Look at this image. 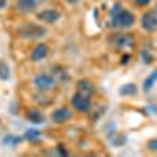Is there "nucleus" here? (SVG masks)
Instances as JSON below:
<instances>
[{
    "instance_id": "0eeeda50",
    "label": "nucleus",
    "mask_w": 157,
    "mask_h": 157,
    "mask_svg": "<svg viewBox=\"0 0 157 157\" xmlns=\"http://www.w3.org/2000/svg\"><path fill=\"white\" fill-rule=\"evenodd\" d=\"M60 17H61L60 11H57L54 8H47V10H43L38 13V19L46 22V24H55Z\"/></svg>"
},
{
    "instance_id": "dca6fc26",
    "label": "nucleus",
    "mask_w": 157,
    "mask_h": 157,
    "mask_svg": "<svg viewBox=\"0 0 157 157\" xmlns=\"http://www.w3.org/2000/svg\"><path fill=\"white\" fill-rule=\"evenodd\" d=\"M24 137H25V140L35 143V141H38L39 138H41V132H39V130H36V129H29V130H25Z\"/></svg>"
},
{
    "instance_id": "4468645a",
    "label": "nucleus",
    "mask_w": 157,
    "mask_h": 157,
    "mask_svg": "<svg viewBox=\"0 0 157 157\" xmlns=\"http://www.w3.org/2000/svg\"><path fill=\"white\" fill-rule=\"evenodd\" d=\"M10 66H8V63L5 60H0V80H10Z\"/></svg>"
},
{
    "instance_id": "7ed1b4c3",
    "label": "nucleus",
    "mask_w": 157,
    "mask_h": 157,
    "mask_svg": "<svg viewBox=\"0 0 157 157\" xmlns=\"http://www.w3.org/2000/svg\"><path fill=\"white\" fill-rule=\"evenodd\" d=\"M33 85L39 91H49V90H52L55 86V78L52 75H49V74H39V75L35 77Z\"/></svg>"
},
{
    "instance_id": "6ab92c4d",
    "label": "nucleus",
    "mask_w": 157,
    "mask_h": 157,
    "mask_svg": "<svg viewBox=\"0 0 157 157\" xmlns=\"http://www.w3.org/2000/svg\"><path fill=\"white\" fill-rule=\"evenodd\" d=\"M66 2H68V3H71V5H75V3L78 2V0H66Z\"/></svg>"
},
{
    "instance_id": "f3484780",
    "label": "nucleus",
    "mask_w": 157,
    "mask_h": 157,
    "mask_svg": "<svg viewBox=\"0 0 157 157\" xmlns=\"http://www.w3.org/2000/svg\"><path fill=\"white\" fill-rule=\"evenodd\" d=\"M148 148H149L151 151H157V138L149 140V143H148Z\"/></svg>"
},
{
    "instance_id": "423d86ee",
    "label": "nucleus",
    "mask_w": 157,
    "mask_h": 157,
    "mask_svg": "<svg viewBox=\"0 0 157 157\" xmlns=\"http://www.w3.org/2000/svg\"><path fill=\"white\" fill-rule=\"evenodd\" d=\"M141 27L146 32H154L157 29V11H148L141 16Z\"/></svg>"
},
{
    "instance_id": "39448f33",
    "label": "nucleus",
    "mask_w": 157,
    "mask_h": 157,
    "mask_svg": "<svg viewBox=\"0 0 157 157\" xmlns=\"http://www.w3.org/2000/svg\"><path fill=\"white\" fill-rule=\"evenodd\" d=\"M112 44L116 47V49H130V47H134L135 41L132 38H130L129 35L126 33H120V35H115L112 38Z\"/></svg>"
},
{
    "instance_id": "6e6552de",
    "label": "nucleus",
    "mask_w": 157,
    "mask_h": 157,
    "mask_svg": "<svg viewBox=\"0 0 157 157\" xmlns=\"http://www.w3.org/2000/svg\"><path fill=\"white\" fill-rule=\"evenodd\" d=\"M50 118H52V121H54L55 124H63V123H66L68 120H71L72 113L69 112V109L61 107V109H57L54 113H52Z\"/></svg>"
},
{
    "instance_id": "ddd939ff",
    "label": "nucleus",
    "mask_w": 157,
    "mask_h": 157,
    "mask_svg": "<svg viewBox=\"0 0 157 157\" xmlns=\"http://www.w3.org/2000/svg\"><path fill=\"white\" fill-rule=\"evenodd\" d=\"M157 82V69H154L146 78H145V82H143V90L145 91H149Z\"/></svg>"
},
{
    "instance_id": "9d476101",
    "label": "nucleus",
    "mask_w": 157,
    "mask_h": 157,
    "mask_svg": "<svg viewBox=\"0 0 157 157\" xmlns=\"http://www.w3.org/2000/svg\"><path fill=\"white\" fill-rule=\"evenodd\" d=\"M27 120L30 123H33V124H44L46 123V116L39 110L33 109V110H29L27 112Z\"/></svg>"
},
{
    "instance_id": "f03ea898",
    "label": "nucleus",
    "mask_w": 157,
    "mask_h": 157,
    "mask_svg": "<svg viewBox=\"0 0 157 157\" xmlns=\"http://www.w3.org/2000/svg\"><path fill=\"white\" fill-rule=\"evenodd\" d=\"M46 33H47V30L36 24H27L19 29V36L25 38V39H38V38L46 36Z\"/></svg>"
},
{
    "instance_id": "f8f14e48",
    "label": "nucleus",
    "mask_w": 157,
    "mask_h": 157,
    "mask_svg": "<svg viewBox=\"0 0 157 157\" xmlns=\"http://www.w3.org/2000/svg\"><path fill=\"white\" fill-rule=\"evenodd\" d=\"M77 90H78V93H82L85 96H91V94H93V91H94L93 85H91L88 80H80L77 83Z\"/></svg>"
},
{
    "instance_id": "a211bd4d",
    "label": "nucleus",
    "mask_w": 157,
    "mask_h": 157,
    "mask_svg": "<svg viewBox=\"0 0 157 157\" xmlns=\"http://www.w3.org/2000/svg\"><path fill=\"white\" fill-rule=\"evenodd\" d=\"M134 3H137V5H140V6H145V5H148L151 0H132Z\"/></svg>"
},
{
    "instance_id": "2eb2a0df",
    "label": "nucleus",
    "mask_w": 157,
    "mask_h": 157,
    "mask_svg": "<svg viewBox=\"0 0 157 157\" xmlns=\"http://www.w3.org/2000/svg\"><path fill=\"white\" fill-rule=\"evenodd\" d=\"M120 94L123 96H132V94H137V86L134 83H126L120 88Z\"/></svg>"
},
{
    "instance_id": "f257e3e1",
    "label": "nucleus",
    "mask_w": 157,
    "mask_h": 157,
    "mask_svg": "<svg viewBox=\"0 0 157 157\" xmlns=\"http://www.w3.org/2000/svg\"><path fill=\"white\" fill-rule=\"evenodd\" d=\"M112 22H113V27L129 29L134 25L135 16L127 10H121V5L116 3V5H113V10H112Z\"/></svg>"
},
{
    "instance_id": "1a4fd4ad",
    "label": "nucleus",
    "mask_w": 157,
    "mask_h": 157,
    "mask_svg": "<svg viewBox=\"0 0 157 157\" xmlns=\"http://www.w3.org/2000/svg\"><path fill=\"white\" fill-rule=\"evenodd\" d=\"M47 52H49V47L43 43H39L33 50H32V61H41L44 60V57L47 55Z\"/></svg>"
},
{
    "instance_id": "9b49d317",
    "label": "nucleus",
    "mask_w": 157,
    "mask_h": 157,
    "mask_svg": "<svg viewBox=\"0 0 157 157\" xmlns=\"http://www.w3.org/2000/svg\"><path fill=\"white\" fill-rule=\"evenodd\" d=\"M38 3V0H17L16 5H17V10L22 11V13H30L35 10Z\"/></svg>"
},
{
    "instance_id": "20e7f679",
    "label": "nucleus",
    "mask_w": 157,
    "mask_h": 157,
    "mask_svg": "<svg viewBox=\"0 0 157 157\" xmlns=\"http://www.w3.org/2000/svg\"><path fill=\"white\" fill-rule=\"evenodd\" d=\"M71 102H72V107H74L75 110H78V112H88L90 107H91L90 96H85V94H82V93H78V91L72 96Z\"/></svg>"
}]
</instances>
